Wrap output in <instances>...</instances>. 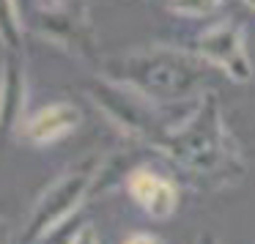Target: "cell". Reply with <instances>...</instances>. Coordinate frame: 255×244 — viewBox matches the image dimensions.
Masks as SVG:
<instances>
[{
	"label": "cell",
	"mask_w": 255,
	"mask_h": 244,
	"mask_svg": "<svg viewBox=\"0 0 255 244\" xmlns=\"http://www.w3.org/2000/svg\"><path fill=\"white\" fill-rule=\"evenodd\" d=\"M25 99V74L22 63L17 58L6 61V72H3V83H0V143L8 137L14 121L19 116V107Z\"/></svg>",
	"instance_id": "cell-9"
},
{
	"label": "cell",
	"mask_w": 255,
	"mask_h": 244,
	"mask_svg": "<svg viewBox=\"0 0 255 244\" xmlns=\"http://www.w3.org/2000/svg\"><path fill=\"white\" fill-rule=\"evenodd\" d=\"M198 244H220V242H217L214 233H200V236H198Z\"/></svg>",
	"instance_id": "cell-14"
},
{
	"label": "cell",
	"mask_w": 255,
	"mask_h": 244,
	"mask_svg": "<svg viewBox=\"0 0 255 244\" xmlns=\"http://www.w3.org/2000/svg\"><path fill=\"white\" fill-rule=\"evenodd\" d=\"M250 8H253V11H255V3H250Z\"/></svg>",
	"instance_id": "cell-15"
},
{
	"label": "cell",
	"mask_w": 255,
	"mask_h": 244,
	"mask_svg": "<svg viewBox=\"0 0 255 244\" xmlns=\"http://www.w3.org/2000/svg\"><path fill=\"white\" fill-rule=\"evenodd\" d=\"M36 11V28L44 36L61 41V44L72 47L77 55L94 58V33L85 19V6H69V3H58V6H33Z\"/></svg>",
	"instance_id": "cell-6"
},
{
	"label": "cell",
	"mask_w": 255,
	"mask_h": 244,
	"mask_svg": "<svg viewBox=\"0 0 255 244\" xmlns=\"http://www.w3.org/2000/svg\"><path fill=\"white\" fill-rule=\"evenodd\" d=\"M129 195L148 211L154 220H167L178 206V189L173 181L156 176L151 170H134L127 178Z\"/></svg>",
	"instance_id": "cell-7"
},
{
	"label": "cell",
	"mask_w": 255,
	"mask_h": 244,
	"mask_svg": "<svg viewBox=\"0 0 255 244\" xmlns=\"http://www.w3.org/2000/svg\"><path fill=\"white\" fill-rule=\"evenodd\" d=\"M159 151H165L173 162H178L184 170L195 173L200 178L231 181L233 176L244 170L236 143H233L225 121H222L220 102L209 91L203 94L195 116L184 126H176L167 132Z\"/></svg>",
	"instance_id": "cell-2"
},
{
	"label": "cell",
	"mask_w": 255,
	"mask_h": 244,
	"mask_svg": "<svg viewBox=\"0 0 255 244\" xmlns=\"http://www.w3.org/2000/svg\"><path fill=\"white\" fill-rule=\"evenodd\" d=\"M94 176H96V162L88 159V162H83L77 170H72L69 176H63L52 189H47L44 198H41L39 206H36L33 217H30L28 231L22 233L25 242H36V239L44 236L47 231H52L61 220H66V217L74 211L77 200L91 189Z\"/></svg>",
	"instance_id": "cell-4"
},
{
	"label": "cell",
	"mask_w": 255,
	"mask_h": 244,
	"mask_svg": "<svg viewBox=\"0 0 255 244\" xmlns=\"http://www.w3.org/2000/svg\"><path fill=\"white\" fill-rule=\"evenodd\" d=\"M0 41H6L11 50H19V19L17 6L0 3Z\"/></svg>",
	"instance_id": "cell-10"
},
{
	"label": "cell",
	"mask_w": 255,
	"mask_h": 244,
	"mask_svg": "<svg viewBox=\"0 0 255 244\" xmlns=\"http://www.w3.org/2000/svg\"><path fill=\"white\" fill-rule=\"evenodd\" d=\"M195 52L211 69H222L239 83H247L253 77V66L244 47V28L239 22H222L203 30L195 41Z\"/></svg>",
	"instance_id": "cell-5"
},
{
	"label": "cell",
	"mask_w": 255,
	"mask_h": 244,
	"mask_svg": "<svg viewBox=\"0 0 255 244\" xmlns=\"http://www.w3.org/2000/svg\"><path fill=\"white\" fill-rule=\"evenodd\" d=\"M91 96L99 102L102 110H105L113 121H118L129 134L143 137L145 143L154 145V148H159L162 140L170 132V126L162 123V118H159V113L154 110V105H151L148 99H143L140 94H134V91H127L116 83H96L94 88H91Z\"/></svg>",
	"instance_id": "cell-3"
},
{
	"label": "cell",
	"mask_w": 255,
	"mask_h": 244,
	"mask_svg": "<svg viewBox=\"0 0 255 244\" xmlns=\"http://www.w3.org/2000/svg\"><path fill=\"white\" fill-rule=\"evenodd\" d=\"M170 11H181L187 17H198V14H211L217 8H222L220 3H170Z\"/></svg>",
	"instance_id": "cell-11"
},
{
	"label": "cell",
	"mask_w": 255,
	"mask_h": 244,
	"mask_svg": "<svg viewBox=\"0 0 255 244\" xmlns=\"http://www.w3.org/2000/svg\"><path fill=\"white\" fill-rule=\"evenodd\" d=\"M116 85H129L148 102H181L209 85L211 66L181 50L154 47L132 52L105 66Z\"/></svg>",
	"instance_id": "cell-1"
},
{
	"label": "cell",
	"mask_w": 255,
	"mask_h": 244,
	"mask_svg": "<svg viewBox=\"0 0 255 244\" xmlns=\"http://www.w3.org/2000/svg\"><path fill=\"white\" fill-rule=\"evenodd\" d=\"M127 244H159V242H156L154 236H148V233H137V236H132Z\"/></svg>",
	"instance_id": "cell-13"
},
{
	"label": "cell",
	"mask_w": 255,
	"mask_h": 244,
	"mask_svg": "<svg viewBox=\"0 0 255 244\" xmlns=\"http://www.w3.org/2000/svg\"><path fill=\"white\" fill-rule=\"evenodd\" d=\"M72 244H96V231H94V225H83V228H80Z\"/></svg>",
	"instance_id": "cell-12"
},
{
	"label": "cell",
	"mask_w": 255,
	"mask_h": 244,
	"mask_svg": "<svg viewBox=\"0 0 255 244\" xmlns=\"http://www.w3.org/2000/svg\"><path fill=\"white\" fill-rule=\"evenodd\" d=\"M80 123V110L74 105H66V102H58V105H47L36 113L28 121V140L33 143H50V140H58L63 134H69L74 126Z\"/></svg>",
	"instance_id": "cell-8"
}]
</instances>
